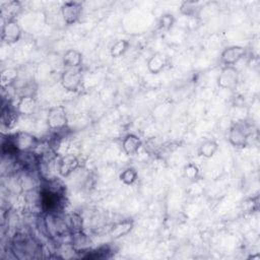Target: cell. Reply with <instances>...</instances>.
<instances>
[{"label":"cell","instance_id":"cell-1","mask_svg":"<svg viewBox=\"0 0 260 260\" xmlns=\"http://www.w3.org/2000/svg\"><path fill=\"white\" fill-rule=\"evenodd\" d=\"M251 136V126L245 122L237 121L234 122L229 130L228 139L229 142L236 148H245L248 146L249 139Z\"/></svg>","mask_w":260,"mask_h":260},{"label":"cell","instance_id":"cell-2","mask_svg":"<svg viewBox=\"0 0 260 260\" xmlns=\"http://www.w3.org/2000/svg\"><path fill=\"white\" fill-rule=\"evenodd\" d=\"M62 87L69 92H78L83 85L81 68H64L60 76Z\"/></svg>","mask_w":260,"mask_h":260},{"label":"cell","instance_id":"cell-3","mask_svg":"<svg viewBox=\"0 0 260 260\" xmlns=\"http://www.w3.org/2000/svg\"><path fill=\"white\" fill-rule=\"evenodd\" d=\"M47 126L53 131L64 129L68 124V116L64 106H53L48 110L46 117Z\"/></svg>","mask_w":260,"mask_h":260},{"label":"cell","instance_id":"cell-4","mask_svg":"<svg viewBox=\"0 0 260 260\" xmlns=\"http://www.w3.org/2000/svg\"><path fill=\"white\" fill-rule=\"evenodd\" d=\"M240 81L239 70L235 66H223L217 76V85L226 90H235Z\"/></svg>","mask_w":260,"mask_h":260},{"label":"cell","instance_id":"cell-5","mask_svg":"<svg viewBox=\"0 0 260 260\" xmlns=\"http://www.w3.org/2000/svg\"><path fill=\"white\" fill-rule=\"evenodd\" d=\"M12 137V146L19 152L32 151L40 143L39 139L28 132H17Z\"/></svg>","mask_w":260,"mask_h":260},{"label":"cell","instance_id":"cell-6","mask_svg":"<svg viewBox=\"0 0 260 260\" xmlns=\"http://www.w3.org/2000/svg\"><path fill=\"white\" fill-rule=\"evenodd\" d=\"M22 37V28L16 19L3 21L1 27V39L8 45H13L19 42Z\"/></svg>","mask_w":260,"mask_h":260},{"label":"cell","instance_id":"cell-7","mask_svg":"<svg viewBox=\"0 0 260 260\" xmlns=\"http://www.w3.org/2000/svg\"><path fill=\"white\" fill-rule=\"evenodd\" d=\"M83 10L80 1H66L61 5V15L64 22L68 25L75 24L79 21Z\"/></svg>","mask_w":260,"mask_h":260},{"label":"cell","instance_id":"cell-8","mask_svg":"<svg viewBox=\"0 0 260 260\" xmlns=\"http://www.w3.org/2000/svg\"><path fill=\"white\" fill-rule=\"evenodd\" d=\"M80 167V160L79 158L72 154H64L59 157L57 160V171L59 175L63 178H67L70 175H72L78 168Z\"/></svg>","mask_w":260,"mask_h":260},{"label":"cell","instance_id":"cell-9","mask_svg":"<svg viewBox=\"0 0 260 260\" xmlns=\"http://www.w3.org/2000/svg\"><path fill=\"white\" fill-rule=\"evenodd\" d=\"M246 54V49L239 45L229 46L220 54V62L223 66H235Z\"/></svg>","mask_w":260,"mask_h":260},{"label":"cell","instance_id":"cell-10","mask_svg":"<svg viewBox=\"0 0 260 260\" xmlns=\"http://www.w3.org/2000/svg\"><path fill=\"white\" fill-rule=\"evenodd\" d=\"M169 58L161 53L152 54L146 61V68L151 74H159L169 66Z\"/></svg>","mask_w":260,"mask_h":260},{"label":"cell","instance_id":"cell-11","mask_svg":"<svg viewBox=\"0 0 260 260\" xmlns=\"http://www.w3.org/2000/svg\"><path fill=\"white\" fill-rule=\"evenodd\" d=\"M15 109L19 115L30 116L36 112L37 100L32 94L20 95L15 105Z\"/></svg>","mask_w":260,"mask_h":260},{"label":"cell","instance_id":"cell-12","mask_svg":"<svg viewBox=\"0 0 260 260\" xmlns=\"http://www.w3.org/2000/svg\"><path fill=\"white\" fill-rule=\"evenodd\" d=\"M142 146V141L139 136L134 133L126 134L122 139V149L126 155H134Z\"/></svg>","mask_w":260,"mask_h":260},{"label":"cell","instance_id":"cell-13","mask_svg":"<svg viewBox=\"0 0 260 260\" xmlns=\"http://www.w3.org/2000/svg\"><path fill=\"white\" fill-rule=\"evenodd\" d=\"M133 225H134L133 219L124 218L120 221H117L116 223H114L112 225V228L110 230V235L115 240L120 239V238L128 235L131 232V230L133 229Z\"/></svg>","mask_w":260,"mask_h":260},{"label":"cell","instance_id":"cell-14","mask_svg":"<svg viewBox=\"0 0 260 260\" xmlns=\"http://www.w3.org/2000/svg\"><path fill=\"white\" fill-rule=\"evenodd\" d=\"M82 62V54L75 49H69L63 54L62 63L64 68H81Z\"/></svg>","mask_w":260,"mask_h":260},{"label":"cell","instance_id":"cell-15","mask_svg":"<svg viewBox=\"0 0 260 260\" xmlns=\"http://www.w3.org/2000/svg\"><path fill=\"white\" fill-rule=\"evenodd\" d=\"M20 115L18 114L17 110L15 109V107H11V106H4L2 108V112H1V122H2V126L5 127L6 129H11L14 127V125L17 123L18 117Z\"/></svg>","mask_w":260,"mask_h":260},{"label":"cell","instance_id":"cell-16","mask_svg":"<svg viewBox=\"0 0 260 260\" xmlns=\"http://www.w3.org/2000/svg\"><path fill=\"white\" fill-rule=\"evenodd\" d=\"M0 8H1V14H2V17L4 18V21L9 19H16V16L21 9V3L15 0L7 1V2H4Z\"/></svg>","mask_w":260,"mask_h":260},{"label":"cell","instance_id":"cell-17","mask_svg":"<svg viewBox=\"0 0 260 260\" xmlns=\"http://www.w3.org/2000/svg\"><path fill=\"white\" fill-rule=\"evenodd\" d=\"M218 143L214 139H205L198 146L197 153L203 158H211L218 150Z\"/></svg>","mask_w":260,"mask_h":260},{"label":"cell","instance_id":"cell-18","mask_svg":"<svg viewBox=\"0 0 260 260\" xmlns=\"http://www.w3.org/2000/svg\"><path fill=\"white\" fill-rule=\"evenodd\" d=\"M130 43L126 39H120L116 41L110 48V55L113 58H120L122 57L129 49Z\"/></svg>","mask_w":260,"mask_h":260},{"label":"cell","instance_id":"cell-19","mask_svg":"<svg viewBox=\"0 0 260 260\" xmlns=\"http://www.w3.org/2000/svg\"><path fill=\"white\" fill-rule=\"evenodd\" d=\"M180 12L186 16H196L200 9V3L195 1H183L180 5Z\"/></svg>","mask_w":260,"mask_h":260},{"label":"cell","instance_id":"cell-20","mask_svg":"<svg viewBox=\"0 0 260 260\" xmlns=\"http://www.w3.org/2000/svg\"><path fill=\"white\" fill-rule=\"evenodd\" d=\"M138 179V173L136 171V169L132 168V167H128L125 168L119 175V180L127 186H131L133 185Z\"/></svg>","mask_w":260,"mask_h":260},{"label":"cell","instance_id":"cell-21","mask_svg":"<svg viewBox=\"0 0 260 260\" xmlns=\"http://www.w3.org/2000/svg\"><path fill=\"white\" fill-rule=\"evenodd\" d=\"M175 22H176V17L174 16V14H172V13H164L158 18L157 27L160 30L169 31V30H171L174 27Z\"/></svg>","mask_w":260,"mask_h":260},{"label":"cell","instance_id":"cell-22","mask_svg":"<svg viewBox=\"0 0 260 260\" xmlns=\"http://www.w3.org/2000/svg\"><path fill=\"white\" fill-rule=\"evenodd\" d=\"M17 79V71L14 69H4L1 72V85L2 87H8L12 85Z\"/></svg>","mask_w":260,"mask_h":260},{"label":"cell","instance_id":"cell-23","mask_svg":"<svg viewBox=\"0 0 260 260\" xmlns=\"http://www.w3.org/2000/svg\"><path fill=\"white\" fill-rule=\"evenodd\" d=\"M184 176L189 181H196L200 176V170L194 162H188L184 167Z\"/></svg>","mask_w":260,"mask_h":260}]
</instances>
